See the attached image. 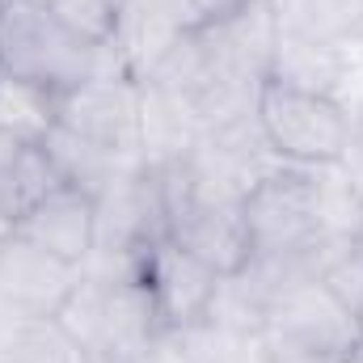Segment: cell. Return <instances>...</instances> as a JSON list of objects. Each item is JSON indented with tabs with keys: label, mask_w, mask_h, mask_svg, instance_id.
I'll list each match as a JSON object with an SVG mask.
<instances>
[{
	"label": "cell",
	"mask_w": 363,
	"mask_h": 363,
	"mask_svg": "<svg viewBox=\"0 0 363 363\" xmlns=\"http://www.w3.org/2000/svg\"><path fill=\"white\" fill-rule=\"evenodd\" d=\"M93 363H152L165 342L161 317L135 262H89L77 296L60 313Z\"/></svg>",
	"instance_id": "cell-1"
},
{
	"label": "cell",
	"mask_w": 363,
	"mask_h": 363,
	"mask_svg": "<svg viewBox=\"0 0 363 363\" xmlns=\"http://www.w3.org/2000/svg\"><path fill=\"white\" fill-rule=\"evenodd\" d=\"M0 72L47 93H68L106 72H127L114 47L72 34L47 4L0 0Z\"/></svg>",
	"instance_id": "cell-2"
},
{
	"label": "cell",
	"mask_w": 363,
	"mask_h": 363,
	"mask_svg": "<svg viewBox=\"0 0 363 363\" xmlns=\"http://www.w3.org/2000/svg\"><path fill=\"white\" fill-rule=\"evenodd\" d=\"M241 228L250 262H317L330 241L317 169L274 165L241 194Z\"/></svg>",
	"instance_id": "cell-3"
},
{
	"label": "cell",
	"mask_w": 363,
	"mask_h": 363,
	"mask_svg": "<svg viewBox=\"0 0 363 363\" xmlns=\"http://www.w3.org/2000/svg\"><path fill=\"white\" fill-rule=\"evenodd\" d=\"M254 123L274 157L296 169L342 165L351 152V118L325 93L267 77L254 97Z\"/></svg>",
	"instance_id": "cell-4"
},
{
	"label": "cell",
	"mask_w": 363,
	"mask_h": 363,
	"mask_svg": "<svg viewBox=\"0 0 363 363\" xmlns=\"http://www.w3.org/2000/svg\"><path fill=\"white\" fill-rule=\"evenodd\" d=\"M262 342L271 355H330L342 359L359 342L355 317L321 287L317 271H300L262 300Z\"/></svg>",
	"instance_id": "cell-5"
},
{
	"label": "cell",
	"mask_w": 363,
	"mask_h": 363,
	"mask_svg": "<svg viewBox=\"0 0 363 363\" xmlns=\"http://www.w3.org/2000/svg\"><path fill=\"white\" fill-rule=\"evenodd\" d=\"M55 131L118 161H144V85L131 72H106L60 93Z\"/></svg>",
	"instance_id": "cell-6"
},
{
	"label": "cell",
	"mask_w": 363,
	"mask_h": 363,
	"mask_svg": "<svg viewBox=\"0 0 363 363\" xmlns=\"http://www.w3.org/2000/svg\"><path fill=\"white\" fill-rule=\"evenodd\" d=\"M135 274L148 287V300H152L165 334H182V330L207 321L220 300V287H224V274H216L207 262H199L194 254L174 245L165 233L152 237L135 254Z\"/></svg>",
	"instance_id": "cell-7"
},
{
	"label": "cell",
	"mask_w": 363,
	"mask_h": 363,
	"mask_svg": "<svg viewBox=\"0 0 363 363\" xmlns=\"http://www.w3.org/2000/svg\"><path fill=\"white\" fill-rule=\"evenodd\" d=\"M85 267H72L17 228L0 237V313L17 317H60L77 296Z\"/></svg>",
	"instance_id": "cell-8"
},
{
	"label": "cell",
	"mask_w": 363,
	"mask_h": 363,
	"mask_svg": "<svg viewBox=\"0 0 363 363\" xmlns=\"http://www.w3.org/2000/svg\"><path fill=\"white\" fill-rule=\"evenodd\" d=\"M114 4H118L114 55L135 81H144L178 38L203 26L194 0H114Z\"/></svg>",
	"instance_id": "cell-9"
},
{
	"label": "cell",
	"mask_w": 363,
	"mask_h": 363,
	"mask_svg": "<svg viewBox=\"0 0 363 363\" xmlns=\"http://www.w3.org/2000/svg\"><path fill=\"white\" fill-rule=\"evenodd\" d=\"M17 233L72 267H89L97 250V199L72 182H60L17 220Z\"/></svg>",
	"instance_id": "cell-10"
},
{
	"label": "cell",
	"mask_w": 363,
	"mask_h": 363,
	"mask_svg": "<svg viewBox=\"0 0 363 363\" xmlns=\"http://www.w3.org/2000/svg\"><path fill=\"white\" fill-rule=\"evenodd\" d=\"M274 43H355L363 34V0H262Z\"/></svg>",
	"instance_id": "cell-11"
},
{
	"label": "cell",
	"mask_w": 363,
	"mask_h": 363,
	"mask_svg": "<svg viewBox=\"0 0 363 363\" xmlns=\"http://www.w3.org/2000/svg\"><path fill=\"white\" fill-rule=\"evenodd\" d=\"M60 182L64 178H60L47 144H34V140H21V135L0 131V216L13 228Z\"/></svg>",
	"instance_id": "cell-12"
},
{
	"label": "cell",
	"mask_w": 363,
	"mask_h": 363,
	"mask_svg": "<svg viewBox=\"0 0 363 363\" xmlns=\"http://www.w3.org/2000/svg\"><path fill=\"white\" fill-rule=\"evenodd\" d=\"M0 359L9 363H93L64 317L0 313Z\"/></svg>",
	"instance_id": "cell-13"
},
{
	"label": "cell",
	"mask_w": 363,
	"mask_h": 363,
	"mask_svg": "<svg viewBox=\"0 0 363 363\" xmlns=\"http://www.w3.org/2000/svg\"><path fill=\"white\" fill-rule=\"evenodd\" d=\"M55 101H60L55 93L0 72V131L47 144L55 131Z\"/></svg>",
	"instance_id": "cell-14"
},
{
	"label": "cell",
	"mask_w": 363,
	"mask_h": 363,
	"mask_svg": "<svg viewBox=\"0 0 363 363\" xmlns=\"http://www.w3.org/2000/svg\"><path fill=\"white\" fill-rule=\"evenodd\" d=\"M317 279L359 325V317H363V237L359 233H342V237L321 241V250H317Z\"/></svg>",
	"instance_id": "cell-15"
},
{
	"label": "cell",
	"mask_w": 363,
	"mask_h": 363,
	"mask_svg": "<svg viewBox=\"0 0 363 363\" xmlns=\"http://www.w3.org/2000/svg\"><path fill=\"white\" fill-rule=\"evenodd\" d=\"M47 9L72 34L89 38L97 47H114V30H118V4L114 0H51Z\"/></svg>",
	"instance_id": "cell-16"
},
{
	"label": "cell",
	"mask_w": 363,
	"mask_h": 363,
	"mask_svg": "<svg viewBox=\"0 0 363 363\" xmlns=\"http://www.w3.org/2000/svg\"><path fill=\"white\" fill-rule=\"evenodd\" d=\"M241 4H250V0H194V9L203 13V21H207V17H224V13H233V9H241Z\"/></svg>",
	"instance_id": "cell-17"
},
{
	"label": "cell",
	"mask_w": 363,
	"mask_h": 363,
	"mask_svg": "<svg viewBox=\"0 0 363 363\" xmlns=\"http://www.w3.org/2000/svg\"><path fill=\"white\" fill-rule=\"evenodd\" d=\"M271 363H342L330 355H271Z\"/></svg>",
	"instance_id": "cell-18"
},
{
	"label": "cell",
	"mask_w": 363,
	"mask_h": 363,
	"mask_svg": "<svg viewBox=\"0 0 363 363\" xmlns=\"http://www.w3.org/2000/svg\"><path fill=\"white\" fill-rule=\"evenodd\" d=\"M342 363H363V338L351 347V351H347V355H342Z\"/></svg>",
	"instance_id": "cell-19"
},
{
	"label": "cell",
	"mask_w": 363,
	"mask_h": 363,
	"mask_svg": "<svg viewBox=\"0 0 363 363\" xmlns=\"http://www.w3.org/2000/svg\"><path fill=\"white\" fill-rule=\"evenodd\" d=\"M9 233H13V224H9V220L0 216V237H9Z\"/></svg>",
	"instance_id": "cell-20"
},
{
	"label": "cell",
	"mask_w": 363,
	"mask_h": 363,
	"mask_svg": "<svg viewBox=\"0 0 363 363\" xmlns=\"http://www.w3.org/2000/svg\"><path fill=\"white\" fill-rule=\"evenodd\" d=\"M359 338H363V317H359Z\"/></svg>",
	"instance_id": "cell-21"
},
{
	"label": "cell",
	"mask_w": 363,
	"mask_h": 363,
	"mask_svg": "<svg viewBox=\"0 0 363 363\" xmlns=\"http://www.w3.org/2000/svg\"><path fill=\"white\" fill-rule=\"evenodd\" d=\"M34 4H51V0H34Z\"/></svg>",
	"instance_id": "cell-22"
},
{
	"label": "cell",
	"mask_w": 363,
	"mask_h": 363,
	"mask_svg": "<svg viewBox=\"0 0 363 363\" xmlns=\"http://www.w3.org/2000/svg\"><path fill=\"white\" fill-rule=\"evenodd\" d=\"M0 363H9V359H0Z\"/></svg>",
	"instance_id": "cell-23"
}]
</instances>
